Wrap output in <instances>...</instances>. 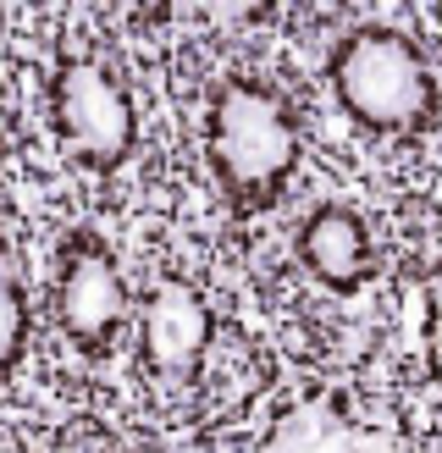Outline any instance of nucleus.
Returning <instances> with one entry per match:
<instances>
[{
  "label": "nucleus",
  "mask_w": 442,
  "mask_h": 453,
  "mask_svg": "<svg viewBox=\"0 0 442 453\" xmlns=\"http://www.w3.org/2000/svg\"><path fill=\"white\" fill-rule=\"evenodd\" d=\"M293 249H299V260H304L309 277H316L321 288H332V293L365 288L370 271H376V249H370L365 216L354 205H338V199H326V205H316L299 221Z\"/></svg>",
  "instance_id": "423d86ee"
},
{
  "label": "nucleus",
  "mask_w": 442,
  "mask_h": 453,
  "mask_svg": "<svg viewBox=\"0 0 442 453\" xmlns=\"http://www.w3.org/2000/svg\"><path fill=\"white\" fill-rule=\"evenodd\" d=\"M426 365H431V381L442 388V282H431L426 293Z\"/></svg>",
  "instance_id": "1a4fd4ad"
},
{
  "label": "nucleus",
  "mask_w": 442,
  "mask_h": 453,
  "mask_svg": "<svg viewBox=\"0 0 442 453\" xmlns=\"http://www.w3.org/2000/svg\"><path fill=\"white\" fill-rule=\"evenodd\" d=\"M22 349H28V288L11 238L0 233V381L22 365Z\"/></svg>",
  "instance_id": "6e6552de"
},
{
  "label": "nucleus",
  "mask_w": 442,
  "mask_h": 453,
  "mask_svg": "<svg viewBox=\"0 0 442 453\" xmlns=\"http://www.w3.org/2000/svg\"><path fill=\"white\" fill-rule=\"evenodd\" d=\"M127 321V282L95 233H72L56 255V326L78 354H105Z\"/></svg>",
  "instance_id": "20e7f679"
},
{
  "label": "nucleus",
  "mask_w": 442,
  "mask_h": 453,
  "mask_svg": "<svg viewBox=\"0 0 442 453\" xmlns=\"http://www.w3.org/2000/svg\"><path fill=\"white\" fill-rule=\"evenodd\" d=\"M50 127L61 150L88 172H117L139 144V111L100 56H61L50 73Z\"/></svg>",
  "instance_id": "7ed1b4c3"
},
{
  "label": "nucleus",
  "mask_w": 442,
  "mask_h": 453,
  "mask_svg": "<svg viewBox=\"0 0 442 453\" xmlns=\"http://www.w3.org/2000/svg\"><path fill=\"white\" fill-rule=\"evenodd\" d=\"M299 117L265 78H227L205 111V155L232 205H271L299 172Z\"/></svg>",
  "instance_id": "f257e3e1"
},
{
  "label": "nucleus",
  "mask_w": 442,
  "mask_h": 453,
  "mask_svg": "<svg viewBox=\"0 0 442 453\" xmlns=\"http://www.w3.org/2000/svg\"><path fill=\"white\" fill-rule=\"evenodd\" d=\"M0 172H6V122H0Z\"/></svg>",
  "instance_id": "9d476101"
},
{
  "label": "nucleus",
  "mask_w": 442,
  "mask_h": 453,
  "mask_svg": "<svg viewBox=\"0 0 442 453\" xmlns=\"http://www.w3.org/2000/svg\"><path fill=\"white\" fill-rule=\"evenodd\" d=\"M216 343V315L188 277H155L139 299V354L155 376H194Z\"/></svg>",
  "instance_id": "39448f33"
},
{
  "label": "nucleus",
  "mask_w": 442,
  "mask_h": 453,
  "mask_svg": "<svg viewBox=\"0 0 442 453\" xmlns=\"http://www.w3.org/2000/svg\"><path fill=\"white\" fill-rule=\"evenodd\" d=\"M332 95L376 139H415L437 122V78L426 50L387 22H365L332 50Z\"/></svg>",
  "instance_id": "f03ea898"
},
{
  "label": "nucleus",
  "mask_w": 442,
  "mask_h": 453,
  "mask_svg": "<svg viewBox=\"0 0 442 453\" xmlns=\"http://www.w3.org/2000/svg\"><path fill=\"white\" fill-rule=\"evenodd\" d=\"M260 453H360V432L332 403H287L271 420Z\"/></svg>",
  "instance_id": "0eeeda50"
},
{
  "label": "nucleus",
  "mask_w": 442,
  "mask_h": 453,
  "mask_svg": "<svg viewBox=\"0 0 442 453\" xmlns=\"http://www.w3.org/2000/svg\"><path fill=\"white\" fill-rule=\"evenodd\" d=\"M0 28H6V17H0Z\"/></svg>",
  "instance_id": "9b49d317"
}]
</instances>
